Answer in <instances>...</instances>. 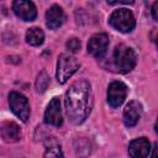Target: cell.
<instances>
[{"instance_id":"cell-1","label":"cell","mask_w":158,"mask_h":158,"mask_svg":"<svg viewBox=\"0 0 158 158\" xmlns=\"http://www.w3.org/2000/svg\"><path fill=\"white\" fill-rule=\"evenodd\" d=\"M93 91L91 85L86 79L74 81L65 93V111L72 123H83L93 109Z\"/></svg>"},{"instance_id":"cell-2","label":"cell","mask_w":158,"mask_h":158,"mask_svg":"<svg viewBox=\"0 0 158 158\" xmlns=\"http://www.w3.org/2000/svg\"><path fill=\"white\" fill-rule=\"evenodd\" d=\"M137 63V54L133 48L125 44H117L112 53V64L115 69L120 73L131 72Z\"/></svg>"},{"instance_id":"cell-3","label":"cell","mask_w":158,"mask_h":158,"mask_svg":"<svg viewBox=\"0 0 158 158\" xmlns=\"http://www.w3.org/2000/svg\"><path fill=\"white\" fill-rule=\"evenodd\" d=\"M109 22L115 30H117L122 33L131 32L136 26V20H135L132 11L128 9H125V7L115 10L110 16Z\"/></svg>"},{"instance_id":"cell-4","label":"cell","mask_w":158,"mask_h":158,"mask_svg":"<svg viewBox=\"0 0 158 158\" xmlns=\"http://www.w3.org/2000/svg\"><path fill=\"white\" fill-rule=\"evenodd\" d=\"M80 64L79 62L70 54L63 53L58 57V62H57V72H56V78L58 80V83L64 84L78 69H79Z\"/></svg>"},{"instance_id":"cell-5","label":"cell","mask_w":158,"mask_h":158,"mask_svg":"<svg viewBox=\"0 0 158 158\" xmlns=\"http://www.w3.org/2000/svg\"><path fill=\"white\" fill-rule=\"evenodd\" d=\"M9 106L10 110L14 112L15 116H17L22 122H27L30 118V104L25 95L11 91L9 94Z\"/></svg>"},{"instance_id":"cell-6","label":"cell","mask_w":158,"mask_h":158,"mask_svg":"<svg viewBox=\"0 0 158 158\" xmlns=\"http://www.w3.org/2000/svg\"><path fill=\"white\" fill-rule=\"evenodd\" d=\"M109 36L104 32L101 33H95L94 36L90 37L89 42H88V53H90L93 57L101 59L109 47Z\"/></svg>"},{"instance_id":"cell-7","label":"cell","mask_w":158,"mask_h":158,"mask_svg":"<svg viewBox=\"0 0 158 158\" xmlns=\"http://www.w3.org/2000/svg\"><path fill=\"white\" fill-rule=\"evenodd\" d=\"M127 96V86L122 81H112L107 89V102L112 107H120Z\"/></svg>"},{"instance_id":"cell-8","label":"cell","mask_w":158,"mask_h":158,"mask_svg":"<svg viewBox=\"0 0 158 158\" xmlns=\"http://www.w3.org/2000/svg\"><path fill=\"white\" fill-rule=\"evenodd\" d=\"M44 122L47 125L59 127L63 123V116H62V109H60V101L58 98H53L49 104L47 105V109L44 111Z\"/></svg>"},{"instance_id":"cell-9","label":"cell","mask_w":158,"mask_h":158,"mask_svg":"<svg viewBox=\"0 0 158 158\" xmlns=\"http://www.w3.org/2000/svg\"><path fill=\"white\" fill-rule=\"evenodd\" d=\"M12 10L15 15L23 21H33L37 16V9L32 1L16 0L12 4Z\"/></svg>"},{"instance_id":"cell-10","label":"cell","mask_w":158,"mask_h":158,"mask_svg":"<svg viewBox=\"0 0 158 158\" xmlns=\"http://www.w3.org/2000/svg\"><path fill=\"white\" fill-rule=\"evenodd\" d=\"M151 152V143L148 138L139 137L130 142L128 154L131 158H147Z\"/></svg>"},{"instance_id":"cell-11","label":"cell","mask_w":158,"mask_h":158,"mask_svg":"<svg viewBox=\"0 0 158 158\" xmlns=\"http://www.w3.org/2000/svg\"><path fill=\"white\" fill-rule=\"evenodd\" d=\"M0 136L7 143H14L21 139L22 132L20 126L14 121H4L0 125Z\"/></svg>"},{"instance_id":"cell-12","label":"cell","mask_w":158,"mask_h":158,"mask_svg":"<svg viewBox=\"0 0 158 158\" xmlns=\"http://www.w3.org/2000/svg\"><path fill=\"white\" fill-rule=\"evenodd\" d=\"M142 106L137 101H130L123 110V122L127 127H133L141 118Z\"/></svg>"},{"instance_id":"cell-13","label":"cell","mask_w":158,"mask_h":158,"mask_svg":"<svg viewBox=\"0 0 158 158\" xmlns=\"http://www.w3.org/2000/svg\"><path fill=\"white\" fill-rule=\"evenodd\" d=\"M64 22V12L59 5H52L46 12V25L49 30H57Z\"/></svg>"},{"instance_id":"cell-14","label":"cell","mask_w":158,"mask_h":158,"mask_svg":"<svg viewBox=\"0 0 158 158\" xmlns=\"http://www.w3.org/2000/svg\"><path fill=\"white\" fill-rule=\"evenodd\" d=\"M44 41V33L40 27H31L26 32V42L31 46H41Z\"/></svg>"},{"instance_id":"cell-15","label":"cell","mask_w":158,"mask_h":158,"mask_svg":"<svg viewBox=\"0 0 158 158\" xmlns=\"http://www.w3.org/2000/svg\"><path fill=\"white\" fill-rule=\"evenodd\" d=\"M48 85H49V77H48V74L46 73V70L40 72V74L37 75V79H36V90L38 93H44L47 90Z\"/></svg>"},{"instance_id":"cell-16","label":"cell","mask_w":158,"mask_h":158,"mask_svg":"<svg viewBox=\"0 0 158 158\" xmlns=\"http://www.w3.org/2000/svg\"><path fill=\"white\" fill-rule=\"evenodd\" d=\"M43 158H64V154L59 148V146H51L44 152Z\"/></svg>"},{"instance_id":"cell-17","label":"cell","mask_w":158,"mask_h":158,"mask_svg":"<svg viewBox=\"0 0 158 158\" xmlns=\"http://www.w3.org/2000/svg\"><path fill=\"white\" fill-rule=\"evenodd\" d=\"M65 46H67V49H68L69 52L75 53V52H78V51L80 49V41H79L78 38L73 37V38H69V40H68V42H67Z\"/></svg>"},{"instance_id":"cell-18","label":"cell","mask_w":158,"mask_h":158,"mask_svg":"<svg viewBox=\"0 0 158 158\" xmlns=\"http://www.w3.org/2000/svg\"><path fill=\"white\" fill-rule=\"evenodd\" d=\"M157 5H158V2H154L153 6H152V14H153V19L154 20L158 19V16H157Z\"/></svg>"},{"instance_id":"cell-19","label":"cell","mask_w":158,"mask_h":158,"mask_svg":"<svg viewBox=\"0 0 158 158\" xmlns=\"http://www.w3.org/2000/svg\"><path fill=\"white\" fill-rule=\"evenodd\" d=\"M107 4H110V5H115V4H133V1H125V0H121V1H107Z\"/></svg>"},{"instance_id":"cell-20","label":"cell","mask_w":158,"mask_h":158,"mask_svg":"<svg viewBox=\"0 0 158 158\" xmlns=\"http://www.w3.org/2000/svg\"><path fill=\"white\" fill-rule=\"evenodd\" d=\"M152 158H157V143L153 146V152H152Z\"/></svg>"}]
</instances>
